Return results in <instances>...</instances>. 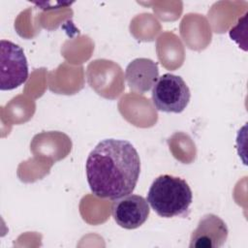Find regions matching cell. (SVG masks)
I'll return each instance as SVG.
<instances>
[{"label":"cell","instance_id":"obj_1","mask_svg":"<svg viewBox=\"0 0 248 248\" xmlns=\"http://www.w3.org/2000/svg\"><path fill=\"white\" fill-rule=\"evenodd\" d=\"M85 170L91 192L98 198L115 201L135 190L140 159L130 141L106 139L89 153Z\"/></svg>","mask_w":248,"mask_h":248},{"label":"cell","instance_id":"obj_2","mask_svg":"<svg viewBox=\"0 0 248 248\" xmlns=\"http://www.w3.org/2000/svg\"><path fill=\"white\" fill-rule=\"evenodd\" d=\"M146 201L159 216L171 218L188 213L193 194L184 179L170 174H162L150 185Z\"/></svg>","mask_w":248,"mask_h":248},{"label":"cell","instance_id":"obj_3","mask_svg":"<svg viewBox=\"0 0 248 248\" xmlns=\"http://www.w3.org/2000/svg\"><path fill=\"white\" fill-rule=\"evenodd\" d=\"M151 97L158 110L180 113L188 106L191 92L180 76L167 73L158 78L152 87Z\"/></svg>","mask_w":248,"mask_h":248},{"label":"cell","instance_id":"obj_4","mask_svg":"<svg viewBox=\"0 0 248 248\" xmlns=\"http://www.w3.org/2000/svg\"><path fill=\"white\" fill-rule=\"evenodd\" d=\"M0 89L12 90L28 78V63L23 49L16 44L0 42Z\"/></svg>","mask_w":248,"mask_h":248},{"label":"cell","instance_id":"obj_5","mask_svg":"<svg viewBox=\"0 0 248 248\" xmlns=\"http://www.w3.org/2000/svg\"><path fill=\"white\" fill-rule=\"evenodd\" d=\"M111 213L118 226L126 230H134L147 220L150 208L142 196L130 194L115 200L111 206Z\"/></svg>","mask_w":248,"mask_h":248},{"label":"cell","instance_id":"obj_6","mask_svg":"<svg viewBox=\"0 0 248 248\" xmlns=\"http://www.w3.org/2000/svg\"><path fill=\"white\" fill-rule=\"evenodd\" d=\"M229 234L226 223L217 215H203L190 237L191 248H219L222 247Z\"/></svg>","mask_w":248,"mask_h":248},{"label":"cell","instance_id":"obj_7","mask_svg":"<svg viewBox=\"0 0 248 248\" xmlns=\"http://www.w3.org/2000/svg\"><path fill=\"white\" fill-rule=\"evenodd\" d=\"M159 78L158 64L149 58H136L125 70V78L130 90L145 93L150 90Z\"/></svg>","mask_w":248,"mask_h":248}]
</instances>
